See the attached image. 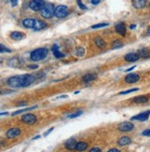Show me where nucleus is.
<instances>
[{
  "instance_id": "2",
  "label": "nucleus",
  "mask_w": 150,
  "mask_h": 152,
  "mask_svg": "<svg viewBox=\"0 0 150 152\" xmlns=\"http://www.w3.org/2000/svg\"><path fill=\"white\" fill-rule=\"evenodd\" d=\"M48 55V50L47 48H38L31 53V60L32 61H40L43 60Z\"/></svg>"
},
{
  "instance_id": "46",
  "label": "nucleus",
  "mask_w": 150,
  "mask_h": 152,
  "mask_svg": "<svg viewBox=\"0 0 150 152\" xmlns=\"http://www.w3.org/2000/svg\"><path fill=\"white\" fill-rule=\"evenodd\" d=\"M78 93H80V91H79V90H78V91H75V93H74V94H78Z\"/></svg>"
},
{
  "instance_id": "20",
  "label": "nucleus",
  "mask_w": 150,
  "mask_h": 152,
  "mask_svg": "<svg viewBox=\"0 0 150 152\" xmlns=\"http://www.w3.org/2000/svg\"><path fill=\"white\" fill-rule=\"evenodd\" d=\"M148 102V97L146 96H144V95H142V96H137V97H134L133 98V102L135 103H146Z\"/></svg>"
},
{
  "instance_id": "12",
  "label": "nucleus",
  "mask_w": 150,
  "mask_h": 152,
  "mask_svg": "<svg viewBox=\"0 0 150 152\" xmlns=\"http://www.w3.org/2000/svg\"><path fill=\"white\" fill-rule=\"evenodd\" d=\"M35 22H36V19H34V18H25L22 21L23 26L28 29H34Z\"/></svg>"
},
{
  "instance_id": "11",
  "label": "nucleus",
  "mask_w": 150,
  "mask_h": 152,
  "mask_svg": "<svg viewBox=\"0 0 150 152\" xmlns=\"http://www.w3.org/2000/svg\"><path fill=\"white\" fill-rule=\"evenodd\" d=\"M139 58H140V55L138 53H130V54H127L124 56V59L127 62H135Z\"/></svg>"
},
{
  "instance_id": "27",
  "label": "nucleus",
  "mask_w": 150,
  "mask_h": 152,
  "mask_svg": "<svg viewBox=\"0 0 150 152\" xmlns=\"http://www.w3.org/2000/svg\"><path fill=\"white\" fill-rule=\"evenodd\" d=\"M138 54L140 55V56L147 57V56L150 55V51H149L147 48H142L141 50H139V53H138Z\"/></svg>"
},
{
  "instance_id": "40",
  "label": "nucleus",
  "mask_w": 150,
  "mask_h": 152,
  "mask_svg": "<svg viewBox=\"0 0 150 152\" xmlns=\"http://www.w3.org/2000/svg\"><path fill=\"white\" fill-rule=\"evenodd\" d=\"M27 105V102H19L18 103V106H26Z\"/></svg>"
},
{
  "instance_id": "15",
  "label": "nucleus",
  "mask_w": 150,
  "mask_h": 152,
  "mask_svg": "<svg viewBox=\"0 0 150 152\" xmlns=\"http://www.w3.org/2000/svg\"><path fill=\"white\" fill-rule=\"evenodd\" d=\"M133 6H134L135 9H143L146 4V0H132Z\"/></svg>"
},
{
  "instance_id": "7",
  "label": "nucleus",
  "mask_w": 150,
  "mask_h": 152,
  "mask_svg": "<svg viewBox=\"0 0 150 152\" xmlns=\"http://www.w3.org/2000/svg\"><path fill=\"white\" fill-rule=\"evenodd\" d=\"M134 128L133 124L131 122H125V123H121L119 124L118 129L121 132H130Z\"/></svg>"
},
{
  "instance_id": "10",
  "label": "nucleus",
  "mask_w": 150,
  "mask_h": 152,
  "mask_svg": "<svg viewBox=\"0 0 150 152\" xmlns=\"http://www.w3.org/2000/svg\"><path fill=\"white\" fill-rule=\"evenodd\" d=\"M140 79V76L138 74H136V73H131V74H129L125 77L124 78V80L125 82L127 83H130V84H132V83H135V82H137L138 80Z\"/></svg>"
},
{
  "instance_id": "29",
  "label": "nucleus",
  "mask_w": 150,
  "mask_h": 152,
  "mask_svg": "<svg viewBox=\"0 0 150 152\" xmlns=\"http://www.w3.org/2000/svg\"><path fill=\"white\" fill-rule=\"evenodd\" d=\"M139 89L138 88H134V89H128V90H125V91H121L120 92V95H126V94H129V93H132V92H134V91H138Z\"/></svg>"
},
{
  "instance_id": "31",
  "label": "nucleus",
  "mask_w": 150,
  "mask_h": 152,
  "mask_svg": "<svg viewBox=\"0 0 150 152\" xmlns=\"http://www.w3.org/2000/svg\"><path fill=\"white\" fill-rule=\"evenodd\" d=\"M0 52H1V54H3V53H11V50L8 49V48L6 47V46L1 44V45H0Z\"/></svg>"
},
{
  "instance_id": "34",
  "label": "nucleus",
  "mask_w": 150,
  "mask_h": 152,
  "mask_svg": "<svg viewBox=\"0 0 150 152\" xmlns=\"http://www.w3.org/2000/svg\"><path fill=\"white\" fill-rule=\"evenodd\" d=\"M142 135L145 136H150V129H146L145 131H143Z\"/></svg>"
},
{
  "instance_id": "41",
  "label": "nucleus",
  "mask_w": 150,
  "mask_h": 152,
  "mask_svg": "<svg viewBox=\"0 0 150 152\" xmlns=\"http://www.w3.org/2000/svg\"><path fill=\"white\" fill-rule=\"evenodd\" d=\"M108 152H121L119 149H117V148H111V149H109Z\"/></svg>"
},
{
  "instance_id": "3",
  "label": "nucleus",
  "mask_w": 150,
  "mask_h": 152,
  "mask_svg": "<svg viewBox=\"0 0 150 152\" xmlns=\"http://www.w3.org/2000/svg\"><path fill=\"white\" fill-rule=\"evenodd\" d=\"M55 9L56 8L52 3L45 4L44 8L41 10V15L44 18H51L53 16H55Z\"/></svg>"
},
{
  "instance_id": "13",
  "label": "nucleus",
  "mask_w": 150,
  "mask_h": 152,
  "mask_svg": "<svg viewBox=\"0 0 150 152\" xmlns=\"http://www.w3.org/2000/svg\"><path fill=\"white\" fill-rule=\"evenodd\" d=\"M77 141L75 140V138H70V139L65 143V148L69 150H73L76 149V146H77Z\"/></svg>"
},
{
  "instance_id": "39",
  "label": "nucleus",
  "mask_w": 150,
  "mask_h": 152,
  "mask_svg": "<svg viewBox=\"0 0 150 152\" xmlns=\"http://www.w3.org/2000/svg\"><path fill=\"white\" fill-rule=\"evenodd\" d=\"M28 67L31 69H36V68H38V65H28Z\"/></svg>"
},
{
  "instance_id": "6",
  "label": "nucleus",
  "mask_w": 150,
  "mask_h": 152,
  "mask_svg": "<svg viewBox=\"0 0 150 152\" xmlns=\"http://www.w3.org/2000/svg\"><path fill=\"white\" fill-rule=\"evenodd\" d=\"M37 121V118L32 114H26L22 116V122L27 124H32Z\"/></svg>"
},
{
  "instance_id": "28",
  "label": "nucleus",
  "mask_w": 150,
  "mask_h": 152,
  "mask_svg": "<svg viewBox=\"0 0 150 152\" xmlns=\"http://www.w3.org/2000/svg\"><path fill=\"white\" fill-rule=\"evenodd\" d=\"M108 25H109L107 22H103V23H98V24H95L92 26V29H99V28H104V27H107Z\"/></svg>"
},
{
  "instance_id": "23",
  "label": "nucleus",
  "mask_w": 150,
  "mask_h": 152,
  "mask_svg": "<svg viewBox=\"0 0 150 152\" xmlns=\"http://www.w3.org/2000/svg\"><path fill=\"white\" fill-rule=\"evenodd\" d=\"M10 37L13 40L19 41V40H22V38H24V34L22 33V32H21V31H13V32H11Z\"/></svg>"
},
{
  "instance_id": "25",
  "label": "nucleus",
  "mask_w": 150,
  "mask_h": 152,
  "mask_svg": "<svg viewBox=\"0 0 150 152\" xmlns=\"http://www.w3.org/2000/svg\"><path fill=\"white\" fill-rule=\"evenodd\" d=\"M37 106H34V107H27V108H24V109H22V110H18L16 112H14V113H12L11 115L12 116H14V115H17L19 114H22V113H25V112H28V111H32V110H34L36 109Z\"/></svg>"
},
{
  "instance_id": "8",
  "label": "nucleus",
  "mask_w": 150,
  "mask_h": 152,
  "mask_svg": "<svg viewBox=\"0 0 150 152\" xmlns=\"http://www.w3.org/2000/svg\"><path fill=\"white\" fill-rule=\"evenodd\" d=\"M150 116V110L149 111H146V112H144V113H141L137 115H134L131 118V120H137V121H141V122H145L146 121L147 119L149 118Z\"/></svg>"
},
{
  "instance_id": "45",
  "label": "nucleus",
  "mask_w": 150,
  "mask_h": 152,
  "mask_svg": "<svg viewBox=\"0 0 150 152\" xmlns=\"http://www.w3.org/2000/svg\"><path fill=\"white\" fill-rule=\"evenodd\" d=\"M38 138H40V136H37L36 137H34V138H32V140H35V139H38Z\"/></svg>"
},
{
  "instance_id": "32",
  "label": "nucleus",
  "mask_w": 150,
  "mask_h": 152,
  "mask_svg": "<svg viewBox=\"0 0 150 152\" xmlns=\"http://www.w3.org/2000/svg\"><path fill=\"white\" fill-rule=\"evenodd\" d=\"M77 4H78V6H79V8H80L81 9H83V10L87 9V6H86L85 5H83V4L82 0H77Z\"/></svg>"
},
{
  "instance_id": "47",
  "label": "nucleus",
  "mask_w": 150,
  "mask_h": 152,
  "mask_svg": "<svg viewBox=\"0 0 150 152\" xmlns=\"http://www.w3.org/2000/svg\"><path fill=\"white\" fill-rule=\"evenodd\" d=\"M4 114H8V113H1V115H4Z\"/></svg>"
},
{
  "instance_id": "1",
  "label": "nucleus",
  "mask_w": 150,
  "mask_h": 152,
  "mask_svg": "<svg viewBox=\"0 0 150 152\" xmlns=\"http://www.w3.org/2000/svg\"><path fill=\"white\" fill-rule=\"evenodd\" d=\"M35 77L32 75L26 74V75H21V76H15L9 77L6 80V84L11 88H24L27 86L31 85L34 81Z\"/></svg>"
},
{
  "instance_id": "17",
  "label": "nucleus",
  "mask_w": 150,
  "mask_h": 152,
  "mask_svg": "<svg viewBox=\"0 0 150 152\" xmlns=\"http://www.w3.org/2000/svg\"><path fill=\"white\" fill-rule=\"evenodd\" d=\"M94 42H95V45H96L98 48L103 49V48L106 47V43H105V41H104V40H103L101 37H99V36H96V37L94 39Z\"/></svg>"
},
{
  "instance_id": "36",
  "label": "nucleus",
  "mask_w": 150,
  "mask_h": 152,
  "mask_svg": "<svg viewBox=\"0 0 150 152\" xmlns=\"http://www.w3.org/2000/svg\"><path fill=\"white\" fill-rule=\"evenodd\" d=\"M53 130H54V127H51V128H50L49 130H47V132H44V136H48V135H49V134L51 133V132L53 131Z\"/></svg>"
},
{
  "instance_id": "9",
  "label": "nucleus",
  "mask_w": 150,
  "mask_h": 152,
  "mask_svg": "<svg viewBox=\"0 0 150 152\" xmlns=\"http://www.w3.org/2000/svg\"><path fill=\"white\" fill-rule=\"evenodd\" d=\"M6 135V137L8 138H15V137H17L21 135V129L18 128V127L10 128L9 130H8Z\"/></svg>"
},
{
  "instance_id": "18",
  "label": "nucleus",
  "mask_w": 150,
  "mask_h": 152,
  "mask_svg": "<svg viewBox=\"0 0 150 152\" xmlns=\"http://www.w3.org/2000/svg\"><path fill=\"white\" fill-rule=\"evenodd\" d=\"M132 143V139L128 136H122L118 140V144L120 146H127Z\"/></svg>"
},
{
  "instance_id": "14",
  "label": "nucleus",
  "mask_w": 150,
  "mask_h": 152,
  "mask_svg": "<svg viewBox=\"0 0 150 152\" xmlns=\"http://www.w3.org/2000/svg\"><path fill=\"white\" fill-rule=\"evenodd\" d=\"M115 29H116V31L118 32L119 34H121L122 36L125 35V33H126V26L123 22H120L118 24H116Z\"/></svg>"
},
{
  "instance_id": "35",
  "label": "nucleus",
  "mask_w": 150,
  "mask_h": 152,
  "mask_svg": "<svg viewBox=\"0 0 150 152\" xmlns=\"http://www.w3.org/2000/svg\"><path fill=\"white\" fill-rule=\"evenodd\" d=\"M89 152H102L99 148H93L89 150Z\"/></svg>"
},
{
  "instance_id": "33",
  "label": "nucleus",
  "mask_w": 150,
  "mask_h": 152,
  "mask_svg": "<svg viewBox=\"0 0 150 152\" xmlns=\"http://www.w3.org/2000/svg\"><path fill=\"white\" fill-rule=\"evenodd\" d=\"M82 114H83L82 111L77 112V113H75V114H70V115H68V118H76V117H78V116H80Z\"/></svg>"
},
{
  "instance_id": "5",
  "label": "nucleus",
  "mask_w": 150,
  "mask_h": 152,
  "mask_svg": "<svg viewBox=\"0 0 150 152\" xmlns=\"http://www.w3.org/2000/svg\"><path fill=\"white\" fill-rule=\"evenodd\" d=\"M45 6L44 0H31L29 3V8L32 11H40Z\"/></svg>"
},
{
  "instance_id": "37",
  "label": "nucleus",
  "mask_w": 150,
  "mask_h": 152,
  "mask_svg": "<svg viewBox=\"0 0 150 152\" xmlns=\"http://www.w3.org/2000/svg\"><path fill=\"white\" fill-rule=\"evenodd\" d=\"M101 1L102 0H91V3H92L93 5H98Z\"/></svg>"
},
{
  "instance_id": "43",
  "label": "nucleus",
  "mask_w": 150,
  "mask_h": 152,
  "mask_svg": "<svg viewBox=\"0 0 150 152\" xmlns=\"http://www.w3.org/2000/svg\"><path fill=\"white\" fill-rule=\"evenodd\" d=\"M135 27H136V26H135L134 24H133V25L130 26V29H131V30H133V29H135Z\"/></svg>"
},
{
  "instance_id": "38",
  "label": "nucleus",
  "mask_w": 150,
  "mask_h": 152,
  "mask_svg": "<svg viewBox=\"0 0 150 152\" xmlns=\"http://www.w3.org/2000/svg\"><path fill=\"white\" fill-rule=\"evenodd\" d=\"M18 1H19V0H10L11 6H16L18 5Z\"/></svg>"
},
{
  "instance_id": "16",
  "label": "nucleus",
  "mask_w": 150,
  "mask_h": 152,
  "mask_svg": "<svg viewBox=\"0 0 150 152\" xmlns=\"http://www.w3.org/2000/svg\"><path fill=\"white\" fill-rule=\"evenodd\" d=\"M52 52H53L54 55L57 58H62V57L65 56V55L63 54V53L60 51V48H58V46L57 44H54L53 46H52Z\"/></svg>"
},
{
  "instance_id": "42",
  "label": "nucleus",
  "mask_w": 150,
  "mask_h": 152,
  "mask_svg": "<svg viewBox=\"0 0 150 152\" xmlns=\"http://www.w3.org/2000/svg\"><path fill=\"white\" fill-rule=\"evenodd\" d=\"M136 67L135 65H133V67H130V68H128V69H126V72H130V71H132L133 69H134Z\"/></svg>"
},
{
  "instance_id": "4",
  "label": "nucleus",
  "mask_w": 150,
  "mask_h": 152,
  "mask_svg": "<svg viewBox=\"0 0 150 152\" xmlns=\"http://www.w3.org/2000/svg\"><path fill=\"white\" fill-rule=\"evenodd\" d=\"M69 15V9L66 6H57L55 9V17L57 18H64Z\"/></svg>"
},
{
  "instance_id": "30",
  "label": "nucleus",
  "mask_w": 150,
  "mask_h": 152,
  "mask_svg": "<svg viewBox=\"0 0 150 152\" xmlns=\"http://www.w3.org/2000/svg\"><path fill=\"white\" fill-rule=\"evenodd\" d=\"M83 55H84V49L83 47H78L76 49V55L82 57V56H83Z\"/></svg>"
},
{
  "instance_id": "19",
  "label": "nucleus",
  "mask_w": 150,
  "mask_h": 152,
  "mask_svg": "<svg viewBox=\"0 0 150 152\" xmlns=\"http://www.w3.org/2000/svg\"><path fill=\"white\" fill-rule=\"evenodd\" d=\"M95 78H96V75L92 74V73H88L86 75L83 76V82H85V83H89L91 81H93V80H95Z\"/></svg>"
},
{
  "instance_id": "21",
  "label": "nucleus",
  "mask_w": 150,
  "mask_h": 152,
  "mask_svg": "<svg viewBox=\"0 0 150 152\" xmlns=\"http://www.w3.org/2000/svg\"><path fill=\"white\" fill-rule=\"evenodd\" d=\"M47 27V23L42 21H39V19H36V22H35V25L34 27V31H40V30H43Z\"/></svg>"
},
{
  "instance_id": "26",
  "label": "nucleus",
  "mask_w": 150,
  "mask_h": 152,
  "mask_svg": "<svg viewBox=\"0 0 150 152\" xmlns=\"http://www.w3.org/2000/svg\"><path fill=\"white\" fill-rule=\"evenodd\" d=\"M122 46H123V43L121 40H114L111 43V47L113 49H120L122 47Z\"/></svg>"
},
{
  "instance_id": "24",
  "label": "nucleus",
  "mask_w": 150,
  "mask_h": 152,
  "mask_svg": "<svg viewBox=\"0 0 150 152\" xmlns=\"http://www.w3.org/2000/svg\"><path fill=\"white\" fill-rule=\"evenodd\" d=\"M88 147L87 143L83 142V141H81V142H78L77 143V146H76V150L77 151H83L85 150Z\"/></svg>"
},
{
  "instance_id": "22",
  "label": "nucleus",
  "mask_w": 150,
  "mask_h": 152,
  "mask_svg": "<svg viewBox=\"0 0 150 152\" xmlns=\"http://www.w3.org/2000/svg\"><path fill=\"white\" fill-rule=\"evenodd\" d=\"M22 64V62H21L19 58H13V59H10L9 62V65L10 67H21Z\"/></svg>"
},
{
  "instance_id": "44",
  "label": "nucleus",
  "mask_w": 150,
  "mask_h": 152,
  "mask_svg": "<svg viewBox=\"0 0 150 152\" xmlns=\"http://www.w3.org/2000/svg\"><path fill=\"white\" fill-rule=\"evenodd\" d=\"M146 32H147V35H148V36H150V27L147 29V31H146Z\"/></svg>"
}]
</instances>
